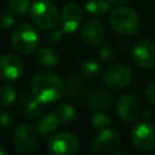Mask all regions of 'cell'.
<instances>
[{
  "instance_id": "6da1fadb",
  "label": "cell",
  "mask_w": 155,
  "mask_h": 155,
  "mask_svg": "<svg viewBox=\"0 0 155 155\" xmlns=\"http://www.w3.org/2000/svg\"><path fill=\"white\" fill-rule=\"evenodd\" d=\"M31 93L42 104H50L63 96L64 84L54 73L40 70L31 79Z\"/></svg>"
},
{
  "instance_id": "7a4b0ae2",
  "label": "cell",
  "mask_w": 155,
  "mask_h": 155,
  "mask_svg": "<svg viewBox=\"0 0 155 155\" xmlns=\"http://www.w3.org/2000/svg\"><path fill=\"white\" fill-rule=\"evenodd\" d=\"M29 15L33 23L42 30L54 29L59 21L58 10L50 0H38L31 4Z\"/></svg>"
},
{
  "instance_id": "3957f363",
  "label": "cell",
  "mask_w": 155,
  "mask_h": 155,
  "mask_svg": "<svg viewBox=\"0 0 155 155\" xmlns=\"http://www.w3.org/2000/svg\"><path fill=\"white\" fill-rule=\"evenodd\" d=\"M109 23L116 33L124 35L136 34L140 25V21L136 11L125 6L116 7L111 11L109 16Z\"/></svg>"
},
{
  "instance_id": "277c9868",
  "label": "cell",
  "mask_w": 155,
  "mask_h": 155,
  "mask_svg": "<svg viewBox=\"0 0 155 155\" xmlns=\"http://www.w3.org/2000/svg\"><path fill=\"white\" fill-rule=\"evenodd\" d=\"M39 34L35 27L30 23L18 24L11 35V44L13 48L23 54H29L39 46Z\"/></svg>"
},
{
  "instance_id": "5b68a950",
  "label": "cell",
  "mask_w": 155,
  "mask_h": 155,
  "mask_svg": "<svg viewBox=\"0 0 155 155\" xmlns=\"http://www.w3.org/2000/svg\"><path fill=\"white\" fill-rule=\"evenodd\" d=\"M52 155H74L79 149V139L70 132H57L47 140Z\"/></svg>"
},
{
  "instance_id": "8992f818",
  "label": "cell",
  "mask_w": 155,
  "mask_h": 155,
  "mask_svg": "<svg viewBox=\"0 0 155 155\" xmlns=\"http://www.w3.org/2000/svg\"><path fill=\"white\" fill-rule=\"evenodd\" d=\"M132 80L131 69L122 63L111 64L103 73L104 85L113 90H119L126 87Z\"/></svg>"
},
{
  "instance_id": "52a82bcc",
  "label": "cell",
  "mask_w": 155,
  "mask_h": 155,
  "mask_svg": "<svg viewBox=\"0 0 155 155\" xmlns=\"http://www.w3.org/2000/svg\"><path fill=\"white\" fill-rule=\"evenodd\" d=\"M36 139H38L36 127L29 124H21L17 126L13 136V144L19 154L23 155L30 154L36 145Z\"/></svg>"
},
{
  "instance_id": "ba28073f",
  "label": "cell",
  "mask_w": 155,
  "mask_h": 155,
  "mask_svg": "<svg viewBox=\"0 0 155 155\" xmlns=\"http://www.w3.org/2000/svg\"><path fill=\"white\" fill-rule=\"evenodd\" d=\"M131 140L133 145L142 151H151L155 149V126L150 122H140L131 131Z\"/></svg>"
},
{
  "instance_id": "9c48e42d",
  "label": "cell",
  "mask_w": 155,
  "mask_h": 155,
  "mask_svg": "<svg viewBox=\"0 0 155 155\" xmlns=\"http://www.w3.org/2000/svg\"><path fill=\"white\" fill-rule=\"evenodd\" d=\"M120 144L119 134L110 128L99 131L92 139V149L98 155H107L114 151Z\"/></svg>"
},
{
  "instance_id": "30bf717a",
  "label": "cell",
  "mask_w": 155,
  "mask_h": 155,
  "mask_svg": "<svg viewBox=\"0 0 155 155\" xmlns=\"http://www.w3.org/2000/svg\"><path fill=\"white\" fill-rule=\"evenodd\" d=\"M132 57L138 65L145 69L155 68V42L147 39L137 41L132 48Z\"/></svg>"
},
{
  "instance_id": "8fae6325",
  "label": "cell",
  "mask_w": 155,
  "mask_h": 155,
  "mask_svg": "<svg viewBox=\"0 0 155 155\" xmlns=\"http://www.w3.org/2000/svg\"><path fill=\"white\" fill-rule=\"evenodd\" d=\"M59 21H61L62 29L64 30V33L71 34L76 31V29L82 22L81 7L75 2L67 4L59 15Z\"/></svg>"
},
{
  "instance_id": "7c38bea8",
  "label": "cell",
  "mask_w": 155,
  "mask_h": 155,
  "mask_svg": "<svg viewBox=\"0 0 155 155\" xmlns=\"http://www.w3.org/2000/svg\"><path fill=\"white\" fill-rule=\"evenodd\" d=\"M116 111L119 117L127 124L134 122L140 116V104L133 96H122L116 103Z\"/></svg>"
},
{
  "instance_id": "4fadbf2b",
  "label": "cell",
  "mask_w": 155,
  "mask_h": 155,
  "mask_svg": "<svg viewBox=\"0 0 155 155\" xmlns=\"http://www.w3.org/2000/svg\"><path fill=\"white\" fill-rule=\"evenodd\" d=\"M23 74L22 61L15 54H2L0 57V78L5 81H16Z\"/></svg>"
},
{
  "instance_id": "5bb4252c",
  "label": "cell",
  "mask_w": 155,
  "mask_h": 155,
  "mask_svg": "<svg viewBox=\"0 0 155 155\" xmlns=\"http://www.w3.org/2000/svg\"><path fill=\"white\" fill-rule=\"evenodd\" d=\"M81 39L87 46H98L104 39V28L96 19L87 21L81 29Z\"/></svg>"
},
{
  "instance_id": "9a60e30c",
  "label": "cell",
  "mask_w": 155,
  "mask_h": 155,
  "mask_svg": "<svg viewBox=\"0 0 155 155\" xmlns=\"http://www.w3.org/2000/svg\"><path fill=\"white\" fill-rule=\"evenodd\" d=\"M18 108L21 113L28 119H38L42 110V103L39 102L33 93L22 92L18 98Z\"/></svg>"
},
{
  "instance_id": "2e32d148",
  "label": "cell",
  "mask_w": 155,
  "mask_h": 155,
  "mask_svg": "<svg viewBox=\"0 0 155 155\" xmlns=\"http://www.w3.org/2000/svg\"><path fill=\"white\" fill-rule=\"evenodd\" d=\"M87 105L94 110H105L111 105L113 96L105 90H94L87 96Z\"/></svg>"
},
{
  "instance_id": "e0dca14e",
  "label": "cell",
  "mask_w": 155,
  "mask_h": 155,
  "mask_svg": "<svg viewBox=\"0 0 155 155\" xmlns=\"http://www.w3.org/2000/svg\"><path fill=\"white\" fill-rule=\"evenodd\" d=\"M59 125L61 124L53 113L46 114L41 119H39V121L36 124V130L40 136H48V134L53 133L54 131H57Z\"/></svg>"
},
{
  "instance_id": "ac0fdd59",
  "label": "cell",
  "mask_w": 155,
  "mask_h": 155,
  "mask_svg": "<svg viewBox=\"0 0 155 155\" xmlns=\"http://www.w3.org/2000/svg\"><path fill=\"white\" fill-rule=\"evenodd\" d=\"M35 58L40 65H44L47 68H52V67L57 65L59 62V56H58L57 51H54L51 47L39 48L35 53Z\"/></svg>"
},
{
  "instance_id": "d6986e66",
  "label": "cell",
  "mask_w": 155,
  "mask_h": 155,
  "mask_svg": "<svg viewBox=\"0 0 155 155\" xmlns=\"http://www.w3.org/2000/svg\"><path fill=\"white\" fill-rule=\"evenodd\" d=\"M85 10L87 13L94 17L104 16L109 11V1L108 0H86Z\"/></svg>"
},
{
  "instance_id": "ffe728a7",
  "label": "cell",
  "mask_w": 155,
  "mask_h": 155,
  "mask_svg": "<svg viewBox=\"0 0 155 155\" xmlns=\"http://www.w3.org/2000/svg\"><path fill=\"white\" fill-rule=\"evenodd\" d=\"M53 114L56 115L61 125H67L70 121H73V119L75 117V109L74 107L64 103V104H59L54 109Z\"/></svg>"
},
{
  "instance_id": "44dd1931",
  "label": "cell",
  "mask_w": 155,
  "mask_h": 155,
  "mask_svg": "<svg viewBox=\"0 0 155 155\" xmlns=\"http://www.w3.org/2000/svg\"><path fill=\"white\" fill-rule=\"evenodd\" d=\"M16 99H17V93L11 85L4 84L0 86V105L1 107H10L16 102Z\"/></svg>"
},
{
  "instance_id": "7402d4cb",
  "label": "cell",
  "mask_w": 155,
  "mask_h": 155,
  "mask_svg": "<svg viewBox=\"0 0 155 155\" xmlns=\"http://www.w3.org/2000/svg\"><path fill=\"white\" fill-rule=\"evenodd\" d=\"M87 90V86H86V82L79 78V76H71L69 80H68V92L70 93V96H74V97H81L85 94Z\"/></svg>"
},
{
  "instance_id": "603a6c76",
  "label": "cell",
  "mask_w": 155,
  "mask_h": 155,
  "mask_svg": "<svg viewBox=\"0 0 155 155\" xmlns=\"http://www.w3.org/2000/svg\"><path fill=\"white\" fill-rule=\"evenodd\" d=\"M8 10L18 17L24 16L31 7V0H8Z\"/></svg>"
},
{
  "instance_id": "cb8c5ba5",
  "label": "cell",
  "mask_w": 155,
  "mask_h": 155,
  "mask_svg": "<svg viewBox=\"0 0 155 155\" xmlns=\"http://www.w3.org/2000/svg\"><path fill=\"white\" fill-rule=\"evenodd\" d=\"M91 125L96 128V130H105V128H109L111 126V120L110 117L104 114V113H101V111H97L92 115L91 117Z\"/></svg>"
},
{
  "instance_id": "d4e9b609",
  "label": "cell",
  "mask_w": 155,
  "mask_h": 155,
  "mask_svg": "<svg viewBox=\"0 0 155 155\" xmlns=\"http://www.w3.org/2000/svg\"><path fill=\"white\" fill-rule=\"evenodd\" d=\"M82 73L85 76L90 78V79H94L101 74V65L98 62L92 61V59H87L82 63L81 65Z\"/></svg>"
},
{
  "instance_id": "484cf974",
  "label": "cell",
  "mask_w": 155,
  "mask_h": 155,
  "mask_svg": "<svg viewBox=\"0 0 155 155\" xmlns=\"http://www.w3.org/2000/svg\"><path fill=\"white\" fill-rule=\"evenodd\" d=\"M15 21H16V16L10 10H5L0 13V28L7 29V28L12 27Z\"/></svg>"
},
{
  "instance_id": "4316f807",
  "label": "cell",
  "mask_w": 155,
  "mask_h": 155,
  "mask_svg": "<svg viewBox=\"0 0 155 155\" xmlns=\"http://www.w3.org/2000/svg\"><path fill=\"white\" fill-rule=\"evenodd\" d=\"M98 56L99 58L103 61V62H111L115 59V50L110 46H102V48L99 50L98 52Z\"/></svg>"
},
{
  "instance_id": "83f0119b",
  "label": "cell",
  "mask_w": 155,
  "mask_h": 155,
  "mask_svg": "<svg viewBox=\"0 0 155 155\" xmlns=\"http://www.w3.org/2000/svg\"><path fill=\"white\" fill-rule=\"evenodd\" d=\"M16 117L10 111H0V125L2 126H11L15 122Z\"/></svg>"
},
{
  "instance_id": "f1b7e54d",
  "label": "cell",
  "mask_w": 155,
  "mask_h": 155,
  "mask_svg": "<svg viewBox=\"0 0 155 155\" xmlns=\"http://www.w3.org/2000/svg\"><path fill=\"white\" fill-rule=\"evenodd\" d=\"M145 94H147V98H148L153 104H155V80L151 81V82L147 86Z\"/></svg>"
},
{
  "instance_id": "f546056e",
  "label": "cell",
  "mask_w": 155,
  "mask_h": 155,
  "mask_svg": "<svg viewBox=\"0 0 155 155\" xmlns=\"http://www.w3.org/2000/svg\"><path fill=\"white\" fill-rule=\"evenodd\" d=\"M63 34H64V30H63V29H61V30H54V31H52V33H50V34L47 35V39H48L50 42H58V41L62 40Z\"/></svg>"
},
{
  "instance_id": "4dcf8cb0",
  "label": "cell",
  "mask_w": 155,
  "mask_h": 155,
  "mask_svg": "<svg viewBox=\"0 0 155 155\" xmlns=\"http://www.w3.org/2000/svg\"><path fill=\"white\" fill-rule=\"evenodd\" d=\"M108 1L111 2V4H116V5H122V4H126L130 0H108Z\"/></svg>"
},
{
  "instance_id": "1f68e13d",
  "label": "cell",
  "mask_w": 155,
  "mask_h": 155,
  "mask_svg": "<svg viewBox=\"0 0 155 155\" xmlns=\"http://www.w3.org/2000/svg\"><path fill=\"white\" fill-rule=\"evenodd\" d=\"M0 155H8V153L5 150V149H2V148H0Z\"/></svg>"
},
{
  "instance_id": "d6a6232c",
  "label": "cell",
  "mask_w": 155,
  "mask_h": 155,
  "mask_svg": "<svg viewBox=\"0 0 155 155\" xmlns=\"http://www.w3.org/2000/svg\"><path fill=\"white\" fill-rule=\"evenodd\" d=\"M113 155H127V154H125V153H115Z\"/></svg>"
}]
</instances>
